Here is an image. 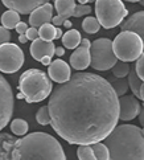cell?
Returning <instances> with one entry per match:
<instances>
[{
  "mask_svg": "<svg viewBox=\"0 0 144 160\" xmlns=\"http://www.w3.org/2000/svg\"><path fill=\"white\" fill-rule=\"evenodd\" d=\"M48 108L53 130L70 144L105 140L119 119L118 95L107 79L95 73L73 74L52 91Z\"/></svg>",
  "mask_w": 144,
  "mask_h": 160,
  "instance_id": "obj_1",
  "label": "cell"
},
{
  "mask_svg": "<svg viewBox=\"0 0 144 160\" xmlns=\"http://www.w3.org/2000/svg\"><path fill=\"white\" fill-rule=\"evenodd\" d=\"M9 160H66V156L58 140L38 131L17 139Z\"/></svg>",
  "mask_w": 144,
  "mask_h": 160,
  "instance_id": "obj_2",
  "label": "cell"
},
{
  "mask_svg": "<svg viewBox=\"0 0 144 160\" xmlns=\"http://www.w3.org/2000/svg\"><path fill=\"white\" fill-rule=\"evenodd\" d=\"M103 144L110 153L108 160H144V135L137 126H117Z\"/></svg>",
  "mask_w": 144,
  "mask_h": 160,
  "instance_id": "obj_3",
  "label": "cell"
},
{
  "mask_svg": "<svg viewBox=\"0 0 144 160\" xmlns=\"http://www.w3.org/2000/svg\"><path fill=\"white\" fill-rule=\"evenodd\" d=\"M52 81L47 73L40 69H28L19 78L20 97L28 103H37L52 93Z\"/></svg>",
  "mask_w": 144,
  "mask_h": 160,
  "instance_id": "obj_4",
  "label": "cell"
},
{
  "mask_svg": "<svg viewBox=\"0 0 144 160\" xmlns=\"http://www.w3.org/2000/svg\"><path fill=\"white\" fill-rule=\"evenodd\" d=\"M95 15L103 28L112 29L122 24L128 16V11L122 0H95Z\"/></svg>",
  "mask_w": 144,
  "mask_h": 160,
  "instance_id": "obj_5",
  "label": "cell"
},
{
  "mask_svg": "<svg viewBox=\"0 0 144 160\" xmlns=\"http://www.w3.org/2000/svg\"><path fill=\"white\" fill-rule=\"evenodd\" d=\"M112 49L119 61L123 62H134L144 52V45L142 38L134 32H120L114 38Z\"/></svg>",
  "mask_w": 144,
  "mask_h": 160,
  "instance_id": "obj_6",
  "label": "cell"
},
{
  "mask_svg": "<svg viewBox=\"0 0 144 160\" xmlns=\"http://www.w3.org/2000/svg\"><path fill=\"white\" fill-rule=\"evenodd\" d=\"M90 65L94 70L106 72L117 64V56L112 49V41L110 38H97L90 47Z\"/></svg>",
  "mask_w": 144,
  "mask_h": 160,
  "instance_id": "obj_7",
  "label": "cell"
},
{
  "mask_svg": "<svg viewBox=\"0 0 144 160\" xmlns=\"http://www.w3.org/2000/svg\"><path fill=\"white\" fill-rule=\"evenodd\" d=\"M25 61L22 49L16 44H4L0 47V72L3 73H16L20 70Z\"/></svg>",
  "mask_w": 144,
  "mask_h": 160,
  "instance_id": "obj_8",
  "label": "cell"
},
{
  "mask_svg": "<svg viewBox=\"0 0 144 160\" xmlns=\"http://www.w3.org/2000/svg\"><path fill=\"white\" fill-rule=\"evenodd\" d=\"M13 93L11 85L0 74V131L7 126L13 114Z\"/></svg>",
  "mask_w": 144,
  "mask_h": 160,
  "instance_id": "obj_9",
  "label": "cell"
},
{
  "mask_svg": "<svg viewBox=\"0 0 144 160\" xmlns=\"http://www.w3.org/2000/svg\"><path fill=\"white\" fill-rule=\"evenodd\" d=\"M140 102L134 95H123L119 99V119L128 122L139 117L140 114Z\"/></svg>",
  "mask_w": 144,
  "mask_h": 160,
  "instance_id": "obj_10",
  "label": "cell"
},
{
  "mask_svg": "<svg viewBox=\"0 0 144 160\" xmlns=\"http://www.w3.org/2000/svg\"><path fill=\"white\" fill-rule=\"evenodd\" d=\"M90 47L91 44L89 41V38H82L81 40V45L72 53L70 65L76 70H85L90 65V61H91Z\"/></svg>",
  "mask_w": 144,
  "mask_h": 160,
  "instance_id": "obj_11",
  "label": "cell"
},
{
  "mask_svg": "<svg viewBox=\"0 0 144 160\" xmlns=\"http://www.w3.org/2000/svg\"><path fill=\"white\" fill-rule=\"evenodd\" d=\"M48 74L52 81L57 83H65L72 77V69L64 60H54L53 62H50Z\"/></svg>",
  "mask_w": 144,
  "mask_h": 160,
  "instance_id": "obj_12",
  "label": "cell"
},
{
  "mask_svg": "<svg viewBox=\"0 0 144 160\" xmlns=\"http://www.w3.org/2000/svg\"><path fill=\"white\" fill-rule=\"evenodd\" d=\"M7 8L16 11L17 13H32L34 9L49 3V0H2Z\"/></svg>",
  "mask_w": 144,
  "mask_h": 160,
  "instance_id": "obj_13",
  "label": "cell"
},
{
  "mask_svg": "<svg viewBox=\"0 0 144 160\" xmlns=\"http://www.w3.org/2000/svg\"><path fill=\"white\" fill-rule=\"evenodd\" d=\"M53 19V5L47 3L33 11L29 16V24L32 28H40L44 24H49Z\"/></svg>",
  "mask_w": 144,
  "mask_h": 160,
  "instance_id": "obj_14",
  "label": "cell"
},
{
  "mask_svg": "<svg viewBox=\"0 0 144 160\" xmlns=\"http://www.w3.org/2000/svg\"><path fill=\"white\" fill-rule=\"evenodd\" d=\"M54 7L57 9V16L52 19L54 25H62L70 16H73L76 8V0H54Z\"/></svg>",
  "mask_w": 144,
  "mask_h": 160,
  "instance_id": "obj_15",
  "label": "cell"
},
{
  "mask_svg": "<svg viewBox=\"0 0 144 160\" xmlns=\"http://www.w3.org/2000/svg\"><path fill=\"white\" fill-rule=\"evenodd\" d=\"M122 32H134L142 38L144 45V11H139L126 20L122 25H120Z\"/></svg>",
  "mask_w": 144,
  "mask_h": 160,
  "instance_id": "obj_16",
  "label": "cell"
},
{
  "mask_svg": "<svg viewBox=\"0 0 144 160\" xmlns=\"http://www.w3.org/2000/svg\"><path fill=\"white\" fill-rule=\"evenodd\" d=\"M31 54L32 57L36 61H40L44 58V57H53L54 56V50H56V47L53 41H44L41 38H37L32 41V45H31Z\"/></svg>",
  "mask_w": 144,
  "mask_h": 160,
  "instance_id": "obj_17",
  "label": "cell"
},
{
  "mask_svg": "<svg viewBox=\"0 0 144 160\" xmlns=\"http://www.w3.org/2000/svg\"><path fill=\"white\" fill-rule=\"evenodd\" d=\"M16 140V138L7 132L0 134V160H9Z\"/></svg>",
  "mask_w": 144,
  "mask_h": 160,
  "instance_id": "obj_18",
  "label": "cell"
},
{
  "mask_svg": "<svg viewBox=\"0 0 144 160\" xmlns=\"http://www.w3.org/2000/svg\"><path fill=\"white\" fill-rule=\"evenodd\" d=\"M62 44L66 49H77L81 44V33L77 29H70L67 31L65 35H62Z\"/></svg>",
  "mask_w": 144,
  "mask_h": 160,
  "instance_id": "obj_19",
  "label": "cell"
},
{
  "mask_svg": "<svg viewBox=\"0 0 144 160\" xmlns=\"http://www.w3.org/2000/svg\"><path fill=\"white\" fill-rule=\"evenodd\" d=\"M128 88L131 89L132 94H134V97H136V98H140V88H142V79L137 77L136 74V69H135V65H132L130 68V73H128Z\"/></svg>",
  "mask_w": 144,
  "mask_h": 160,
  "instance_id": "obj_20",
  "label": "cell"
},
{
  "mask_svg": "<svg viewBox=\"0 0 144 160\" xmlns=\"http://www.w3.org/2000/svg\"><path fill=\"white\" fill-rule=\"evenodd\" d=\"M20 22V13H17L16 11L8 9L2 15V27H4L5 29H13L16 25Z\"/></svg>",
  "mask_w": 144,
  "mask_h": 160,
  "instance_id": "obj_21",
  "label": "cell"
},
{
  "mask_svg": "<svg viewBox=\"0 0 144 160\" xmlns=\"http://www.w3.org/2000/svg\"><path fill=\"white\" fill-rule=\"evenodd\" d=\"M107 81H108V83L111 85V88L114 89L115 94L118 95V98H119V97H123L128 91V82H127V79L117 78V77L112 76V77L108 78Z\"/></svg>",
  "mask_w": 144,
  "mask_h": 160,
  "instance_id": "obj_22",
  "label": "cell"
},
{
  "mask_svg": "<svg viewBox=\"0 0 144 160\" xmlns=\"http://www.w3.org/2000/svg\"><path fill=\"white\" fill-rule=\"evenodd\" d=\"M38 36L44 41H53L56 40V27L53 24H44L40 27Z\"/></svg>",
  "mask_w": 144,
  "mask_h": 160,
  "instance_id": "obj_23",
  "label": "cell"
},
{
  "mask_svg": "<svg viewBox=\"0 0 144 160\" xmlns=\"http://www.w3.org/2000/svg\"><path fill=\"white\" fill-rule=\"evenodd\" d=\"M28 128H29V126L24 119H13L11 122V131L17 136H24L28 132Z\"/></svg>",
  "mask_w": 144,
  "mask_h": 160,
  "instance_id": "obj_24",
  "label": "cell"
},
{
  "mask_svg": "<svg viewBox=\"0 0 144 160\" xmlns=\"http://www.w3.org/2000/svg\"><path fill=\"white\" fill-rule=\"evenodd\" d=\"M82 28L83 31L86 33H90V35H94V33H97L98 31L101 29V24L98 22L97 18H91V16H89V18H85L83 21H82Z\"/></svg>",
  "mask_w": 144,
  "mask_h": 160,
  "instance_id": "obj_25",
  "label": "cell"
},
{
  "mask_svg": "<svg viewBox=\"0 0 144 160\" xmlns=\"http://www.w3.org/2000/svg\"><path fill=\"white\" fill-rule=\"evenodd\" d=\"M130 65L127 62H123V61H117V64H115L111 69H112V74L114 77L117 78H124L128 76L130 73Z\"/></svg>",
  "mask_w": 144,
  "mask_h": 160,
  "instance_id": "obj_26",
  "label": "cell"
},
{
  "mask_svg": "<svg viewBox=\"0 0 144 160\" xmlns=\"http://www.w3.org/2000/svg\"><path fill=\"white\" fill-rule=\"evenodd\" d=\"M94 151V156H95V160H108L110 158V153H108V150L107 147L103 144V143H95V144L91 146Z\"/></svg>",
  "mask_w": 144,
  "mask_h": 160,
  "instance_id": "obj_27",
  "label": "cell"
},
{
  "mask_svg": "<svg viewBox=\"0 0 144 160\" xmlns=\"http://www.w3.org/2000/svg\"><path fill=\"white\" fill-rule=\"evenodd\" d=\"M36 121H37L38 124H41V126H47V124H49L52 122L48 106H42V107L38 108V111L36 114Z\"/></svg>",
  "mask_w": 144,
  "mask_h": 160,
  "instance_id": "obj_28",
  "label": "cell"
},
{
  "mask_svg": "<svg viewBox=\"0 0 144 160\" xmlns=\"http://www.w3.org/2000/svg\"><path fill=\"white\" fill-rule=\"evenodd\" d=\"M77 153H78L79 160H95L94 151L91 148V146H79L77 150Z\"/></svg>",
  "mask_w": 144,
  "mask_h": 160,
  "instance_id": "obj_29",
  "label": "cell"
},
{
  "mask_svg": "<svg viewBox=\"0 0 144 160\" xmlns=\"http://www.w3.org/2000/svg\"><path fill=\"white\" fill-rule=\"evenodd\" d=\"M90 13H91V7H89L87 4H76L73 16L74 18H82V16L90 15Z\"/></svg>",
  "mask_w": 144,
  "mask_h": 160,
  "instance_id": "obj_30",
  "label": "cell"
},
{
  "mask_svg": "<svg viewBox=\"0 0 144 160\" xmlns=\"http://www.w3.org/2000/svg\"><path fill=\"white\" fill-rule=\"evenodd\" d=\"M135 69H136V74L137 77H139L142 79V82L144 83V52L143 54L137 58L136 64H135Z\"/></svg>",
  "mask_w": 144,
  "mask_h": 160,
  "instance_id": "obj_31",
  "label": "cell"
},
{
  "mask_svg": "<svg viewBox=\"0 0 144 160\" xmlns=\"http://www.w3.org/2000/svg\"><path fill=\"white\" fill-rule=\"evenodd\" d=\"M11 41V33L8 29H5L4 27H0V47L4 44H8Z\"/></svg>",
  "mask_w": 144,
  "mask_h": 160,
  "instance_id": "obj_32",
  "label": "cell"
},
{
  "mask_svg": "<svg viewBox=\"0 0 144 160\" xmlns=\"http://www.w3.org/2000/svg\"><path fill=\"white\" fill-rule=\"evenodd\" d=\"M25 36H27L28 40H32V41H34V40L40 38V36H38V31L36 29V28H28V31H27V33H25Z\"/></svg>",
  "mask_w": 144,
  "mask_h": 160,
  "instance_id": "obj_33",
  "label": "cell"
},
{
  "mask_svg": "<svg viewBox=\"0 0 144 160\" xmlns=\"http://www.w3.org/2000/svg\"><path fill=\"white\" fill-rule=\"evenodd\" d=\"M15 29H16V32L19 33V35H25V33H27V31H28V25L25 24V22L20 21L19 24L16 25V28H15Z\"/></svg>",
  "mask_w": 144,
  "mask_h": 160,
  "instance_id": "obj_34",
  "label": "cell"
},
{
  "mask_svg": "<svg viewBox=\"0 0 144 160\" xmlns=\"http://www.w3.org/2000/svg\"><path fill=\"white\" fill-rule=\"evenodd\" d=\"M64 53H65V49L61 48V47H57L56 50H54V54H57L58 57H62V56H64Z\"/></svg>",
  "mask_w": 144,
  "mask_h": 160,
  "instance_id": "obj_35",
  "label": "cell"
},
{
  "mask_svg": "<svg viewBox=\"0 0 144 160\" xmlns=\"http://www.w3.org/2000/svg\"><path fill=\"white\" fill-rule=\"evenodd\" d=\"M139 123L144 127V107L140 110V114H139Z\"/></svg>",
  "mask_w": 144,
  "mask_h": 160,
  "instance_id": "obj_36",
  "label": "cell"
},
{
  "mask_svg": "<svg viewBox=\"0 0 144 160\" xmlns=\"http://www.w3.org/2000/svg\"><path fill=\"white\" fill-rule=\"evenodd\" d=\"M50 60H52L50 57H44V58L41 60V64L42 65H50V62H52Z\"/></svg>",
  "mask_w": 144,
  "mask_h": 160,
  "instance_id": "obj_37",
  "label": "cell"
},
{
  "mask_svg": "<svg viewBox=\"0 0 144 160\" xmlns=\"http://www.w3.org/2000/svg\"><path fill=\"white\" fill-rule=\"evenodd\" d=\"M19 41H20L21 44H25V42L28 41V38H27L25 35H20V36H19Z\"/></svg>",
  "mask_w": 144,
  "mask_h": 160,
  "instance_id": "obj_38",
  "label": "cell"
},
{
  "mask_svg": "<svg viewBox=\"0 0 144 160\" xmlns=\"http://www.w3.org/2000/svg\"><path fill=\"white\" fill-rule=\"evenodd\" d=\"M62 37V31L61 28H56V38H61Z\"/></svg>",
  "mask_w": 144,
  "mask_h": 160,
  "instance_id": "obj_39",
  "label": "cell"
},
{
  "mask_svg": "<svg viewBox=\"0 0 144 160\" xmlns=\"http://www.w3.org/2000/svg\"><path fill=\"white\" fill-rule=\"evenodd\" d=\"M140 99L144 102V83L142 85V88H140Z\"/></svg>",
  "mask_w": 144,
  "mask_h": 160,
  "instance_id": "obj_40",
  "label": "cell"
},
{
  "mask_svg": "<svg viewBox=\"0 0 144 160\" xmlns=\"http://www.w3.org/2000/svg\"><path fill=\"white\" fill-rule=\"evenodd\" d=\"M64 25L67 27V28H70V27H72V22L69 21V20H66V21H64Z\"/></svg>",
  "mask_w": 144,
  "mask_h": 160,
  "instance_id": "obj_41",
  "label": "cell"
},
{
  "mask_svg": "<svg viewBox=\"0 0 144 160\" xmlns=\"http://www.w3.org/2000/svg\"><path fill=\"white\" fill-rule=\"evenodd\" d=\"M123 2V0H122ZM124 2H128V3H137V2H142V0H124Z\"/></svg>",
  "mask_w": 144,
  "mask_h": 160,
  "instance_id": "obj_42",
  "label": "cell"
},
{
  "mask_svg": "<svg viewBox=\"0 0 144 160\" xmlns=\"http://www.w3.org/2000/svg\"><path fill=\"white\" fill-rule=\"evenodd\" d=\"M87 2H89V3H90V2H95V0H87Z\"/></svg>",
  "mask_w": 144,
  "mask_h": 160,
  "instance_id": "obj_43",
  "label": "cell"
},
{
  "mask_svg": "<svg viewBox=\"0 0 144 160\" xmlns=\"http://www.w3.org/2000/svg\"><path fill=\"white\" fill-rule=\"evenodd\" d=\"M142 132H143V135H144V127H143V130H142Z\"/></svg>",
  "mask_w": 144,
  "mask_h": 160,
  "instance_id": "obj_44",
  "label": "cell"
},
{
  "mask_svg": "<svg viewBox=\"0 0 144 160\" xmlns=\"http://www.w3.org/2000/svg\"><path fill=\"white\" fill-rule=\"evenodd\" d=\"M140 3H143V4H144V0H142V2H140Z\"/></svg>",
  "mask_w": 144,
  "mask_h": 160,
  "instance_id": "obj_45",
  "label": "cell"
},
{
  "mask_svg": "<svg viewBox=\"0 0 144 160\" xmlns=\"http://www.w3.org/2000/svg\"><path fill=\"white\" fill-rule=\"evenodd\" d=\"M53 2H54V0H53Z\"/></svg>",
  "mask_w": 144,
  "mask_h": 160,
  "instance_id": "obj_46",
  "label": "cell"
}]
</instances>
